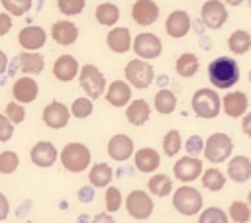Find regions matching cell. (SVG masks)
Masks as SVG:
<instances>
[{"label":"cell","mask_w":251,"mask_h":223,"mask_svg":"<svg viewBox=\"0 0 251 223\" xmlns=\"http://www.w3.org/2000/svg\"><path fill=\"white\" fill-rule=\"evenodd\" d=\"M18 67L25 76H33V74L43 72L45 59L39 51H22L18 55Z\"/></svg>","instance_id":"cell-27"},{"label":"cell","mask_w":251,"mask_h":223,"mask_svg":"<svg viewBox=\"0 0 251 223\" xmlns=\"http://www.w3.org/2000/svg\"><path fill=\"white\" fill-rule=\"evenodd\" d=\"M78 70H80V65L78 61L69 55V53H63L55 59L53 63V76L59 80V82H71L78 76Z\"/></svg>","instance_id":"cell-20"},{"label":"cell","mask_w":251,"mask_h":223,"mask_svg":"<svg viewBox=\"0 0 251 223\" xmlns=\"http://www.w3.org/2000/svg\"><path fill=\"white\" fill-rule=\"evenodd\" d=\"M147 190L155 198H167L173 194V178L169 174H153L147 180Z\"/></svg>","instance_id":"cell-32"},{"label":"cell","mask_w":251,"mask_h":223,"mask_svg":"<svg viewBox=\"0 0 251 223\" xmlns=\"http://www.w3.org/2000/svg\"><path fill=\"white\" fill-rule=\"evenodd\" d=\"M29 158L37 168H49L59 160V151L51 141H37L29 151Z\"/></svg>","instance_id":"cell-17"},{"label":"cell","mask_w":251,"mask_h":223,"mask_svg":"<svg viewBox=\"0 0 251 223\" xmlns=\"http://www.w3.org/2000/svg\"><path fill=\"white\" fill-rule=\"evenodd\" d=\"M247 203H249V207H251V190H249V194H247Z\"/></svg>","instance_id":"cell-53"},{"label":"cell","mask_w":251,"mask_h":223,"mask_svg":"<svg viewBox=\"0 0 251 223\" xmlns=\"http://www.w3.org/2000/svg\"><path fill=\"white\" fill-rule=\"evenodd\" d=\"M20 166V156L16 151H2L0 153V174H14Z\"/></svg>","instance_id":"cell-40"},{"label":"cell","mask_w":251,"mask_h":223,"mask_svg":"<svg viewBox=\"0 0 251 223\" xmlns=\"http://www.w3.org/2000/svg\"><path fill=\"white\" fill-rule=\"evenodd\" d=\"M247 108H249V98L241 90H231L226 96H222V112L231 119H237L243 113H247Z\"/></svg>","instance_id":"cell-18"},{"label":"cell","mask_w":251,"mask_h":223,"mask_svg":"<svg viewBox=\"0 0 251 223\" xmlns=\"http://www.w3.org/2000/svg\"><path fill=\"white\" fill-rule=\"evenodd\" d=\"M208 78L214 88L229 90L239 80V67L231 57H218L208 65Z\"/></svg>","instance_id":"cell-1"},{"label":"cell","mask_w":251,"mask_h":223,"mask_svg":"<svg viewBox=\"0 0 251 223\" xmlns=\"http://www.w3.org/2000/svg\"><path fill=\"white\" fill-rule=\"evenodd\" d=\"M104 98L114 108H126L131 102V86L126 80H114L106 86Z\"/></svg>","instance_id":"cell-24"},{"label":"cell","mask_w":251,"mask_h":223,"mask_svg":"<svg viewBox=\"0 0 251 223\" xmlns=\"http://www.w3.org/2000/svg\"><path fill=\"white\" fill-rule=\"evenodd\" d=\"M149 115H151V108L143 98H135L126 106V119L133 127L145 125L149 121Z\"/></svg>","instance_id":"cell-26"},{"label":"cell","mask_w":251,"mask_h":223,"mask_svg":"<svg viewBox=\"0 0 251 223\" xmlns=\"http://www.w3.org/2000/svg\"><path fill=\"white\" fill-rule=\"evenodd\" d=\"M241 133L243 135H247V137H251V113L247 112V113H243L241 115Z\"/></svg>","instance_id":"cell-48"},{"label":"cell","mask_w":251,"mask_h":223,"mask_svg":"<svg viewBox=\"0 0 251 223\" xmlns=\"http://www.w3.org/2000/svg\"><path fill=\"white\" fill-rule=\"evenodd\" d=\"M69 112H71V115L76 117V119H86V117H90L92 112H94V102H92L88 96H78V98L73 100Z\"/></svg>","instance_id":"cell-36"},{"label":"cell","mask_w":251,"mask_h":223,"mask_svg":"<svg viewBox=\"0 0 251 223\" xmlns=\"http://www.w3.org/2000/svg\"><path fill=\"white\" fill-rule=\"evenodd\" d=\"M78 84L84 92V96H88L90 100H96V98H102L104 92H106V76L102 74V70L96 67V65H82L80 70H78Z\"/></svg>","instance_id":"cell-6"},{"label":"cell","mask_w":251,"mask_h":223,"mask_svg":"<svg viewBox=\"0 0 251 223\" xmlns=\"http://www.w3.org/2000/svg\"><path fill=\"white\" fill-rule=\"evenodd\" d=\"M37 96H39V84H37V80L33 76H25L24 74V76L14 80V84H12V98H14V102L27 106V104L35 102Z\"/></svg>","instance_id":"cell-13"},{"label":"cell","mask_w":251,"mask_h":223,"mask_svg":"<svg viewBox=\"0 0 251 223\" xmlns=\"http://www.w3.org/2000/svg\"><path fill=\"white\" fill-rule=\"evenodd\" d=\"M200 180H202V186H204L206 190H210V192H220V190L226 186V174H224L218 166L206 168V170L202 172Z\"/></svg>","instance_id":"cell-34"},{"label":"cell","mask_w":251,"mask_h":223,"mask_svg":"<svg viewBox=\"0 0 251 223\" xmlns=\"http://www.w3.org/2000/svg\"><path fill=\"white\" fill-rule=\"evenodd\" d=\"M200 18L208 29H220L227 22V6L222 0H206L200 8Z\"/></svg>","instance_id":"cell-11"},{"label":"cell","mask_w":251,"mask_h":223,"mask_svg":"<svg viewBox=\"0 0 251 223\" xmlns=\"http://www.w3.org/2000/svg\"><path fill=\"white\" fill-rule=\"evenodd\" d=\"M114 178V168L108 162H96L88 170V184L92 188H106Z\"/></svg>","instance_id":"cell-28"},{"label":"cell","mask_w":251,"mask_h":223,"mask_svg":"<svg viewBox=\"0 0 251 223\" xmlns=\"http://www.w3.org/2000/svg\"><path fill=\"white\" fill-rule=\"evenodd\" d=\"M90 223H116V221H114L112 213H108V211H100V213H96V215L92 217Z\"/></svg>","instance_id":"cell-50"},{"label":"cell","mask_w":251,"mask_h":223,"mask_svg":"<svg viewBox=\"0 0 251 223\" xmlns=\"http://www.w3.org/2000/svg\"><path fill=\"white\" fill-rule=\"evenodd\" d=\"M182 147L186 149V153H188V156H198V155H202V151H204V139L196 133V135H190L184 143H182Z\"/></svg>","instance_id":"cell-44"},{"label":"cell","mask_w":251,"mask_h":223,"mask_svg":"<svg viewBox=\"0 0 251 223\" xmlns=\"http://www.w3.org/2000/svg\"><path fill=\"white\" fill-rule=\"evenodd\" d=\"M51 39L61 47H69L78 39V25L71 20H59L51 25Z\"/></svg>","instance_id":"cell-22"},{"label":"cell","mask_w":251,"mask_h":223,"mask_svg":"<svg viewBox=\"0 0 251 223\" xmlns=\"http://www.w3.org/2000/svg\"><path fill=\"white\" fill-rule=\"evenodd\" d=\"M131 47H133V53L137 55V59H143V61H153V59L161 57V53H163V43H161L159 35L149 33V31L137 33L131 41Z\"/></svg>","instance_id":"cell-9"},{"label":"cell","mask_w":251,"mask_h":223,"mask_svg":"<svg viewBox=\"0 0 251 223\" xmlns=\"http://www.w3.org/2000/svg\"><path fill=\"white\" fill-rule=\"evenodd\" d=\"M94 18L104 27H114L120 20V8L114 2H102L94 10Z\"/></svg>","instance_id":"cell-29"},{"label":"cell","mask_w":251,"mask_h":223,"mask_svg":"<svg viewBox=\"0 0 251 223\" xmlns=\"http://www.w3.org/2000/svg\"><path fill=\"white\" fill-rule=\"evenodd\" d=\"M173 207L184 215V217H192L196 213L202 211L204 207V198L200 194V190L188 186V184H182L180 188H176L173 192Z\"/></svg>","instance_id":"cell-5"},{"label":"cell","mask_w":251,"mask_h":223,"mask_svg":"<svg viewBox=\"0 0 251 223\" xmlns=\"http://www.w3.org/2000/svg\"><path fill=\"white\" fill-rule=\"evenodd\" d=\"M204 172V164L202 158L198 156H180L175 164H173V174L180 184H190L196 178H200Z\"/></svg>","instance_id":"cell-10"},{"label":"cell","mask_w":251,"mask_h":223,"mask_svg":"<svg viewBox=\"0 0 251 223\" xmlns=\"http://www.w3.org/2000/svg\"><path fill=\"white\" fill-rule=\"evenodd\" d=\"M227 217L229 221L233 223H247L251 219V207L247 201H241V200H233L227 207Z\"/></svg>","instance_id":"cell-37"},{"label":"cell","mask_w":251,"mask_h":223,"mask_svg":"<svg viewBox=\"0 0 251 223\" xmlns=\"http://www.w3.org/2000/svg\"><path fill=\"white\" fill-rule=\"evenodd\" d=\"M249 6H251V0H249Z\"/></svg>","instance_id":"cell-56"},{"label":"cell","mask_w":251,"mask_h":223,"mask_svg":"<svg viewBox=\"0 0 251 223\" xmlns=\"http://www.w3.org/2000/svg\"><path fill=\"white\" fill-rule=\"evenodd\" d=\"M226 6H239V4H243L245 0H222Z\"/></svg>","instance_id":"cell-52"},{"label":"cell","mask_w":251,"mask_h":223,"mask_svg":"<svg viewBox=\"0 0 251 223\" xmlns=\"http://www.w3.org/2000/svg\"><path fill=\"white\" fill-rule=\"evenodd\" d=\"M190 27H192V20L186 10H173L165 20V31L173 39H182L184 35H188Z\"/></svg>","instance_id":"cell-15"},{"label":"cell","mask_w":251,"mask_h":223,"mask_svg":"<svg viewBox=\"0 0 251 223\" xmlns=\"http://www.w3.org/2000/svg\"><path fill=\"white\" fill-rule=\"evenodd\" d=\"M59 160H61V166H63L67 172H71V174H80V172H84L86 168H90L92 155H90V149H88L84 143L73 141V143H67V145L59 151Z\"/></svg>","instance_id":"cell-2"},{"label":"cell","mask_w":251,"mask_h":223,"mask_svg":"<svg viewBox=\"0 0 251 223\" xmlns=\"http://www.w3.org/2000/svg\"><path fill=\"white\" fill-rule=\"evenodd\" d=\"M104 203H106V211L108 213H116L122 205H124V196L122 190L118 186H106V194H104Z\"/></svg>","instance_id":"cell-38"},{"label":"cell","mask_w":251,"mask_h":223,"mask_svg":"<svg viewBox=\"0 0 251 223\" xmlns=\"http://www.w3.org/2000/svg\"><path fill=\"white\" fill-rule=\"evenodd\" d=\"M129 14H131V20L137 25L149 27L159 18V6H157L155 0H135L131 10H129Z\"/></svg>","instance_id":"cell-16"},{"label":"cell","mask_w":251,"mask_h":223,"mask_svg":"<svg viewBox=\"0 0 251 223\" xmlns=\"http://www.w3.org/2000/svg\"><path fill=\"white\" fill-rule=\"evenodd\" d=\"M47 41V31L41 25H25L18 33V45L24 51H39Z\"/></svg>","instance_id":"cell-19"},{"label":"cell","mask_w":251,"mask_h":223,"mask_svg":"<svg viewBox=\"0 0 251 223\" xmlns=\"http://www.w3.org/2000/svg\"><path fill=\"white\" fill-rule=\"evenodd\" d=\"M124 78L131 88L145 90L155 82L153 65H149V61H143V59H131L124 68Z\"/></svg>","instance_id":"cell-7"},{"label":"cell","mask_w":251,"mask_h":223,"mask_svg":"<svg viewBox=\"0 0 251 223\" xmlns=\"http://www.w3.org/2000/svg\"><path fill=\"white\" fill-rule=\"evenodd\" d=\"M6 68H8V55L0 49V76L6 72Z\"/></svg>","instance_id":"cell-51"},{"label":"cell","mask_w":251,"mask_h":223,"mask_svg":"<svg viewBox=\"0 0 251 223\" xmlns=\"http://www.w3.org/2000/svg\"><path fill=\"white\" fill-rule=\"evenodd\" d=\"M227 219H229L227 213L218 205H210V207L202 209L198 215V223H229Z\"/></svg>","instance_id":"cell-39"},{"label":"cell","mask_w":251,"mask_h":223,"mask_svg":"<svg viewBox=\"0 0 251 223\" xmlns=\"http://www.w3.org/2000/svg\"><path fill=\"white\" fill-rule=\"evenodd\" d=\"M182 143L184 141H182L180 131L178 129H169L165 133V137H163V143H161L165 156H176L180 153V149H182Z\"/></svg>","instance_id":"cell-35"},{"label":"cell","mask_w":251,"mask_h":223,"mask_svg":"<svg viewBox=\"0 0 251 223\" xmlns=\"http://www.w3.org/2000/svg\"><path fill=\"white\" fill-rule=\"evenodd\" d=\"M227 47L235 55H245L251 49V33L247 29H235L227 37Z\"/></svg>","instance_id":"cell-33"},{"label":"cell","mask_w":251,"mask_h":223,"mask_svg":"<svg viewBox=\"0 0 251 223\" xmlns=\"http://www.w3.org/2000/svg\"><path fill=\"white\" fill-rule=\"evenodd\" d=\"M78 200L82 201V203H86V201H92L94 200V188L88 184V186H82L80 190H78Z\"/></svg>","instance_id":"cell-47"},{"label":"cell","mask_w":251,"mask_h":223,"mask_svg":"<svg viewBox=\"0 0 251 223\" xmlns=\"http://www.w3.org/2000/svg\"><path fill=\"white\" fill-rule=\"evenodd\" d=\"M71 119V112H69V106L59 102V100H53L49 102L43 110H41V121L49 127V129H63L67 127Z\"/></svg>","instance_id":"cell-12"},{"label":"cell","mask_w":251,"mask_h":223,"mask_svg":"<svg viewBox=\"0 0 251 223\" xmlns=\"http://www.w3.org/2000/svg\"><path fill=\"white\" fill-rule=\"evenodd\" d=\"M133 164L135 170L141 174H153L161 166V155L153 147H141L133 151Z\"/></svg>","instance_id":"cell-21"},{"label":"cell","mask_w":251,"mask_h":223,"mask_svg":"<svg viewBox=\"0 0 251 223\" xmlns=\"http://www.w3.org/2000/svg\"><path fill=\"white\" fill-rule=\"evenodd\" d=\"M227 178L235 184H243L251 178V158L245 155H235L229 156L227 160Z\"/></svg>","instance_id":"cell-25"},{"label":"cell","mask_w":251,"mask_h":223,"mask_svg":"<svg viewBox=\"0 0 251 223\" xmlns=\"http://www.w3.org/2000/svg\"><path fill=\"white\" fill-rule=\"evenodd\" d=\"M14 137V123L4 115L0 113V143H6Z\"/></svg>","instance_id":"cell-45"},{"label":"cell","mask_w":251,"mask_h":223,"mask_svg":"<svg viewBox=\"0 0 251 223\" xmlns=\"http://www.w3.org/2000/svg\"><path fill=\"white\" fill-rule=\"evenodd\" d=\"M249 82H251V70H249Z\"/></svg>","instance_id":"cell-54"},{"label":"cell","mask_w":251,"mask_h":223,"mask_svg":"<svg viewBox=\"0 0 251 223\" xmlns=\"http://www.w3.org/2000/svg\"><path fill=\"white\" fill-rule=\"evenodd\" d=\"M153 108L163 115L173 113L176 110V94L169 88H159L153 96Z\"/></svg>","instance_id":"cell-30"},{"label":"cell","mask_w":251,"mask_h":223,"mask_svg":"<svg viewBox=\"0 0 251 223\" xmlns=\"http://www.w3.org/2000/svg\"><path fill=\"white\" fill-rule=\"evenodd\" d=\"M106 153L112 160L126 162L127 158L133 156V139L126 133H116L110 137V141L106 145Z\"/></svg>","instance_id":"cell-14"},{"label":"cell","mask_w":251,"mask_h":223,"mask_svg":"<svg viewBox=\"0 0 251 223\" xmlns=\"http://www.w3.org/2000/svg\"><path fill=\"white\" fill-rule=\"evenodd\" d=\"M198 68H200V61H198V57L194 53H180L176 57V61H175V70L182 78L194 76L198 72Z\"/></svg>","instance_id":"cell-31"},{"label":"cell","mask_w":251,"mask_h":223,"mask_svg":"<svg viewBox=\"0 0 251 223\" xmlns=\"http://www.w3.org/2000/svg\"><path fill=\"white\" fill-rule=\"evenodd\" d=\"M124 205L129 217H133L135 221H145L151 217L153 213V198L149 192L145 190H131L126 198H124Z\"/></svg>","instance_id":"cell-8"},{"label":"cell","mask_w":251,"mask_h":223,"mask_svg":"<svg viewBox=\"0 0 251 223\" xmlns=\"http://www.w3.org/2000/svg\"><path fill=\"white\" fill-rule=\"evenodd\" d=\"M12 16L8 12H0V37L6 35L10 29H12Z\"/></svg>","instance_id":"cell-46"},{"label":"cell","mask_w":251,"mask_h":223,"mask_svg":"<svg viewBox=\"0 0 251 223\" xmlns=\"http://www.w3.org/2000/svg\"><path fill=\"white\" fill-rule=\"evenodd\" d=\"M131 41H133L131 31L127 27H124V25H114L106 33V45H108V49L114 51V53H118V55L127 53L131 49Z\"/></svg>","instance_id":"cell-23"},{"label":"cell","mask_w":251,"mask_h":223,"mask_svg":"<svg viewBox=\"0 0 251 223\" xmlns=\"http://www.w3.org/2000/svg\"><path fill=\"white\" fill-rule=\"evenodd\" d=\"M8 213H10V201H8V198L0 192V221H4V219L8 217Z\"/></svg>","instance_id":"cell-49"},{"label":"cell","mask_w":251,"mask_h":223,"mask_svg":"<svg viewBox=\"0 0 251 223\" xmlns=\"http://www.w3.org/2000/svg\"><path fill=\"white\" fill-rule=\"evenodd\" d=\"M86 6V0H57V10L71 18V16H78Z\"/></svg>","instance_id":"cell-42"},{"label":"cell","mask_w":251,"mask_h":223,"mask_svg":"<svg viewBox=\"0 0 251 223\" xmlns=\"http://www.w3.org/2000/svg\"><path fill=\"white\" fill-rule=\"evenodd\" d=\"M4 115H6L14 125H20V123L25 119V106L12 100V102H8L6 108H4Z\"/></svg>","instance_id":"cell-43"},{"label":"cell","mask_w":251,"mask_h":223,"mask_svg":"<svg viewBox=\"0 0 251 223\" xmlns=\"http://www.w3.org/2000/svg\"><path fill=\"white\" fill-rule=\"evenodd\" d=\"M27 223H33V221H27Z\"/></svg>","instance_id":"cell-55"},{"label":"cell","mask_w":251,"mask_h":223,"mask_svg":"<svg viewBox=\"0 0 251 223\" xmlns=\"http://www.w3.org/2000/svg\"><path fill=\"white\" fill-rule=\"evenodd\" d=\"M231 153H233V139L227 133L216 131L208 139H204V151H202V155L212 164L227 162L229 156H231Z\"/></svg>","instance_id":"cell-4"},{"label":"cell","mask_w":251,"mask_h":223,"mask_svg":"<svg viewBox=\"0 0 251 223\" xmlns=\"http://www.w3.org/2000/svg\"><path fill=\"white\" fill-rule=\"evenodd\" d=\"M190 106H192V112L196 117L214 119L222 112V96L214 88H198L192 94Z\"/></svg>","instance_id":"cell-3"},{"label":"cell","mask_w":251,"mask_h":223,"mask_svg":"<svg viewBox=\"0 0 251 223\" xmlns=\"http://www.w3.org/2000/svg\"><path fill=\"white\" fill-rule=\"evenodd\" d=\"M0 4L4 6V12H8L10 16H24L31 10L33 0H0Z\"/></svg>","instance_id":"cell-41"}]
</instances>
